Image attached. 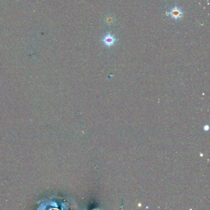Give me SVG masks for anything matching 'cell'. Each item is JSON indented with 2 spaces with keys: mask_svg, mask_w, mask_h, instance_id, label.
I'll return each instance as SVG.
<instances>
[{
  "mask_svg": "<svg viewBox=\"0 0 210 210\" xmlns=\"http://www.w3.org/2000/svg\"><path fill=\"white\" fill-rule=\"evenodd\" d=\"M102 41L104 43V45L107 46V47H112L114 45V44L115 43L117 40L112 34L110 33H108V34L106 35Z\"/></svg>",
  "mask_w": 210,
  "mask_h": 210,
  "instance_id": "cell-2",
  "label": "cell"
},
{
  "mask_svg": "<svg viewBox=\"0 0 210 210\" xmlns=\"http://www.w3.org/2000/svg\"><path fill=\"white\" fill-rule=\"evenodd\" d=\"M114 21H115V19H114L113 17V16H108V17L106 18V21H105V22H106V23H107V24H108V25L112 24L113 22Z\"/></svg>",
  "mask_w": 210,
  "mask_h": 210,
  "instance_id": "cell-3",
  "label": "cell"
},
{
  "mask_svg": "<svg viewBox=\"0 0 210 210\" xmlns=\"http://www.w3.org/2000/svg\"><path fill=\"white\" fill-rule=\"evenodd\" d=\"M183 15V12L182 10H181V9L176 6L172 8L170 12V16H171V17L174 19V20L176 21L179 20V19L182 17Z\"/></svg>",
  "mask_w": 210,
  "mask_h": 210,
  "instance_id": "cell-1",
  "label": "cell"
}]
</instances>
